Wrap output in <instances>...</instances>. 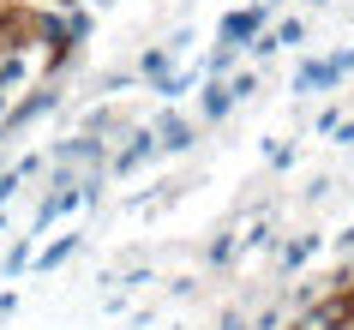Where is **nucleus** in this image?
Instances as JSON below:
<instances>
[{
    "instance_id": "6",
    "label": "nucleus",
    "mask_w": 354,
    "mask_h": 330,
    "mask_svg": "<svg viewBox=\"0 0 354 330\" xmlns=\"http://www.w3.org/2000/svg\"><path fill=\"white\" fill-rule=\"evenodd\" d=\"M313 246H318L313 235H306V240H295V246H288V253H282V258H288V271H295V264H306V258H313Z\"/></svg>"
},
{
    "instance_id": "1",
    "label": "nucleus",
    "mask_w": 354,
    "mask_h": 330,
    "mask_svg": "<svg viewBox=\"0 0 354 330\" xmlns=\"http://www.w3.org/2000/svg\"><path fill=\"white\" fill-rule=\"evenodd\" d=\"M259 24H264L259 6H252V12H228V19H223V48H241V42H252V37H259Z\"/></svg>"
},
{
    "instance_id": "2",
    "label": "nucleus",
    "mask_w": 354,
    "mask_h": 330,
    "mask_svg": "<svg viewBox=\"0 0 354 330\" xmlns=\"http://www.w3.org/2000/svg\"><path fill=\"white\" fill-rule=\"evenodd\" d=\"M48 102H60V91H55V84H48V91H37L30 102H19V109H12V120H6V132H19L24 120H37V114L48 109ZM6 132H0V138H6Z\"/></svg>"
},
{
    "instance_id": "5",
    "label": "nucleus",
    "mask_w": 354,
    "mask_h": 330,
    "mask_svg": "<svg viewBox=\"0 0 354 330\" xmlns=\"http://www.w3.org/2000/svg\"><path fill=\"white\" fill-rule=\"evenodd\" d=\"M228 102H234V96H228V84H210V96H205V114L216 120V114H228Z\"/></svg>"
},
{
    "instance_id": "4",
    "label": "nucleus",
    "mask_w": 354,
    "mask_h": 330,
    "mask_svg": "<svg viewBox=\"0 0 354 330\" xmlns=\"http://www.w3.org/2000/svg\"><path fill=\"white\" fill-rule=\"evenodd\" d=\"M73 253H78V240H73V235H66V240H55V246H48V253H42V258H37V264H42V271H55L60 258H73Z\"/></svg>"
},
{
    "instance_id": "3",
    "label": "nucleus",
    "mask_w": 354,
    "mask_h": 330,
    "mask_svg": "<svg viewBox=\"0 0 354 330\" xmlns=\"http://www.w3.org/2000/svg\"><path fill=\"white\" fill-rule=\"evenodd\" d=\"M162 145H168V150H187V145H192V127L168 114V120H162Z\"/></svg>"
}]
</instances>
